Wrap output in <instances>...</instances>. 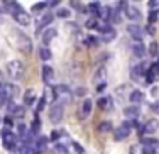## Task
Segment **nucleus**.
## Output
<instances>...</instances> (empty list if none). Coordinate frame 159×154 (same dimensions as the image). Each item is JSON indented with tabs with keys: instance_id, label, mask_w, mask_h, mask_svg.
Returning <instances> with one entry per match:
<instances>
[{
	"instance_id": "nucleus-52",
	"label": "nucleus",
	"mask_w": 159,
	"mask_h": 154,
	"mask_svg": "<svg viewBox=\"0 0 159 154\" xmlns=\"http://www.w3.org/2000/svg\"><path fill=\"white\" fill-rule=\"evenodd\" d=\"M156 65H157V66H159V56H157V61H156Z\"/></svg>"
},
{
	"instance_id": "nucleus-26",
	"label": "nucleus",
	"mask_w": 159,
	"mask_h": 154,
	"mask_svg": "<svg viewBox=\"0 0 159 154\" xmlns=\"http://www.w3.org/2000/svg\"><path fill=\"white\" fill-rule=\"evenodd\" d=\"M39 58L43 59V61H49V59L52 58V54H51V51H49L48 48H41L39 49Z\"/></svg>"
},
{
	"instance_id": "nucleus-11",
	"label": "nucleus",
	"mask_w": 159,
	"mask_h": 154,
	"mask_svg": "<svg viewBox=\"0 0 159 154\" xmlns=\"http://www.w3.org/2000/svg\"><path fill=\"white\" fill-rule=\"evenodd\" d=\"M146 63H141V65H135L134 68H132V73H130V76H132V80H135V81H139V80H142V76H146Z\"/></svg>"
},
{
	"instance_id": "nucleus-28",
	"label": "nucleus",
	"mask_w": 159,
	"mask_h": 154,
	"mask_svg": "<svg viewBox=\"0 0 159 154\" xmlns=\"http://www.w3.org/2000/svg\"><path fill=\"white\" fill-rule=\"evenodd\" d=\"M17 132H19V137L24 139V137H25V134L29 132L27 125H25V124H19V125H17Z\"/></svg>"
},
{
	"instance_id": "nucleus-35",
	"label": "nucleus",
	"mask_w": 159,
	"mask_h": 154,
	"mask_svg": "<svg viewBox=\"0 0 159 154\" xmlns=\"http://www.w3.org/2000/svg\"><path fill=\"white\" fill-rule=\"evenodd\" d=\"M56 16L61 17V19H70L71 12H70V9H59L58 12H56Z\"/></svg>"
},
{
	"instance_id": "nucleus-2",
	"label": "nucleus",
	"mask_w": 159,
	"mask_h": 154,
	"mask_svg": "<svg viewBox=\"0 0 159 154\" xmlns=\"http://www.w3.org/2000/svg\"><path fill=\"white\" fill-rule=\"evenodd\" d=\"M14 32H16V39H14L16 48H17L19 51H22L24 54H29V52L32 51V43H31V39H29L25 34L19 32V31H14Z\"/></svg>"
},
{
	"instance_id": "nucleus-46",
	"label": "nucleus",
	"mask_w": 159,
	"mask_h": 154,
	"mask_svg": "<svg viewBox=\"0 0 159 154\" xmlns=\"http://www.w3.org/2000/svg\"><path fill=\"white\" fill-rule=\"evenodd\" d=\"M49 139H51V141H58V139H59V132H56V130H54V132H51Z\"/></svg>"
},
{
	"instance_id": "nucleus-37",
	"label": "nucleus",
	"mask_w": 159,
	"mask_h": 154,
	"mask_svg": "<svg viewBox=\"0 0 159 154\" xmlns=\"http://www.w3.org/2000/svg\"><path fill=\"white\" fill-rule=\"evenodd\" d=\"M46 7H48V3H46V2H37V3H34L32 10H34V12H39V10H44Z\"/></svg>"
},
{
	"instance_id": "nucleus-20",
	"label": "nucleus",
	"mask_w": 159,
	"mask_h": 154,
	"mask_svg": "<svg viewBox=\"0 0 159 154\" xmlns=\"http://www.w3.org/2000/svg\"><path fill=\"white\" fill-rule=\"evenodd\" d=\"M56 36H58V31H56L54 27H52V29H46V31L43 32V43L44 44H49Z\"/></svg>"
},
{
	"instance_id": "nucleus-49",
	"label": "nucleus",
	"mask_w": 159,
	"mask_h": 154,
	"mask_svg": "<svg viewBox=\"0 0 159 154\" xmlns=\"http://www.w3.org/2000/svg\"><path fill=\"white\" fill-rule=\"evenodd\" d=\"M151 108H152L154 112H157V114H159V102H156V103H154V105H152V107H151Z\"/></svg>"
},
{
	"instance_id": "nucleus-30",
	"label": "nucleus",
	"mask_w": 159,
	"mask_h": 154,
	"mask_svg": "<svg viewBox=\"0 0 159 154\" xmlns=\"http://www.w3.org/2000/svg\"><path fill=\"white\" fill-rule=\"evenodd\" d=\"M141 149H142V154H156V147H154V146L142 144V146H141Z\"/></svg>"
},
{
	"instance_id": "nucleus-21",
	"label": "nucleus",
	"mask_w": 159,
	"mask_h": 154,
	"mask_svg": "<svg viewBox=\"0 0 159 154\" xmlns=\"http://www.w3.org/2000/svg\"><path fill=\"white\" fill-rule=\"evenodd\" d=\"M34 102H36V92L34 90H27L24 95V107H31Z\"/></svg>"
},
{
	"instance_id": "nucleus-7",
	"label": "nucleus",
	"mask_w": 159,
	"mask_h": 154,
	"mask_svg": "<svg viewBox=\"0 0 159 154\" xmlns=\"http://www.w3.org/2000/svg\"><path fill=\"white\" fill-rule=\"evenodd\" d=\"M125 16H127V19H130V20H132V24H137V22L142 19L141 10H139L135 5H127L125 7Z\"/></svg>"
},
{
	"instance_id": "nucleus-24",
	"label": "nucleus",
	"mask_w": 159,
	"mask_h": 154,
	"mask_svg": "<svg viewBox=\"0 0 159 154\" xmlns=\"http://www.w3.org/2000/svg\"><path fill=\"white\" fill-rule=\"evenodd\" d=\"M110 130H113V125L110 120H103V122L98 124V132H110Z\"/></svg>"
},
{
	"instance_id": "nucleus-48",
	"label": "nucleus",
	"mask_w": 159,
	"mask_h": 154,
	"mask_svg": "<svg viewBox=\"0 0 159 154\" xmlns=\"http://www.w3.org/2000/svg\"><path fill=\"white\" fill-rule=\"evenodd\" d=\"M75 93H76V95H85L86 90L85 88H76V92H75Z\"/></svg>"
},
{
	"instance_id": "nucleus-41",
	"label": "nucleus",
	"mask_w": 159,
	"mask_h": 154,
	"mask_svg": "<svg viewBox=\"0 0 159 154\" xmlns=\"http://www.w3.org/2000/svg\"><path fill=\"white\" fill-rule=\"evenodd\" d=\"M86 44H88V46H97L98 39H97V37H93V36H90L88 39H86Z\"/></svg>"
},
{
	"instance_id": "nucleus-34",
	"label": "nucleus",
	"mask_w": 159,
	"mask_h": 154,
	"mask_svg": "<svg viewBox=\"0 0 159 154\" xmlns=\"http://www.w3.org/2000/svg\"><path fill=\"white\" fill-rule=\"evenodd\" d=\"M157 17H159V10H157V9H156V10H151L149 17H147V19H149V25H152L154 22L157 20Z\"/></svg>"
},
{
	"instance_id": "nucleus-51",
	"label": "nucleus",
	"mask_w": 159,
	"mask_h": 154,
	"mask_svg": "<svg viewBox=\"0 0 159 154\" xmlns=\"http://www.w3.org/2000/svg\"><path fill=\"white\" fill-rule=\"evenodd\" d=\"M135 152H137V147H132L130 149V154H135Z\"/></svg>"
},
{
	"instance_id": "nucleus-10",
	"label": "nucleus",
	"mask_w": 159,
	"mask_h": 154,
	"mask_svg": "<svg viewBox=\"0 0 159 154\" xmlns=\"http://www.w3.org/2000/svg\"><path fill=\"white\" fill-rule=\"evenodd\" d=\"M157 129H159V120L157 119H149L142 125L141 132L142 134H154V132H157Z\"/></svg>"
},
{
	"instance_id": "nucleus-16",
	"label": "nucleus",
	"mask_w": 159,
	"mask_h": 154,
	"mask_svg": "<svg viewBox=\"0 0 159 154\" xmlns=\"http://www.w3.org/2000/svg\"><path fill=\"white\" fill-rule=\"evenodd\" d=\"M124 114H125V117L135 120L139 115H141V110H139L137 105H130V107H125V108H124Z\"/></svg>"
},
{
	"instance_id": "nucleus-9",
	"label": "nucleus",
	"mask_w": 159,
	"mask_h": 154,
	"mask_svg": "<svg viewBox=\"0 0 159 154\" xmlns=\"http://www.w3.org/2000/svg\"><path fill=\"white\" fill-rule=\"evenodd\" d=\"M52 19H54V16H52L51 12L44 14V16H41L39 19H37V25H36V34H37V36H39V32L43 31V29L46 27L48 24H51V22H52Z\"/></svg>"
},
{
	"instance_id": "nucleus-12",
	"label": "nucleus",
	"mask_w": 159,
	"mask_h": 154,
	"mask_svg": "<svg viewBox=\"0 0 159 154\" xmlns=\"http://www.w3.org/2000/svg\"><path fill=\"white\" fill-rule=\"evenodd\" d=\"M129 134H130V129L122 124L120 127H117V129L113 130V139H115V141H124V139L129 137Z\"/></svg>"
},
{
	"instance_id": "nucleus-38",
	"label": "nucleus",
	"mask_w": 159,
	"mask_h": 154,
	"mask_svg": "<svg viewBox=\"0 0 159 154\" xmlns=\"http://www.w3.org/2000/svg\"><path fill=\"white\" fill-rule=\"evenodd\" d=\"M157 51H159L157 43H151V44H149V54H151V56H157Z\"/></svg>"
},
{
	"instance_id": "nucleus-33",
	"label": "nucleus",
	"mask_w": 159,
	"mask_h": 154,
	"mask_svg": "<svg viewBox=\"0 0 159 154\" xmlns=\"http://www.w3.org/2000/svg\"><path fill=\"white\" fill-rule=\"evenodd\" d=\"M54 154H68V147L64 144H56L54 146Z\"/></svg>"
},
{
	"instance_id": "nucleus-47",
	"label": "nucleus",
	"mask_w": 159,
	"mask_h": 154,
	"mask_svg": "<svg viewBox=\"0 0 159 154\" xmlns=\"http://www.w3.org/2000/svg\"><path fill=\"white\" fill-rule=\"evenodd\" d=\"M105 86H107V81H105V83L97 85V92H103V90H105Z\"/></svg>"
},
{
	"instance_id": "nucleus-32",
	"label": "nucleus",
	"mask_w": 159,
	"mask_h": 154,
	"mask_svg": "<svg viewBox=\"0 0 159 154\" xmlns=\"http://www.w3.org/2000/svg\"><path fill=\"white\" fill-rule=\"evenodd\" d=\"M103 78H105V68H100V70H98V73L95 75V81H97L98 85H100V83H105V81H102Z\"/></svg>"
},
{
	"instance_id": "nucleus-15",
	"label": "nucleus",
	"mask_w": 159,
	"mask_h": 154,
	"mask_svg": "<svg viewBox=\"0 0 159 154\" xmlns=\"http://www.w3.org/2000/svg\"><path fill=\"white\" fill-rule=\"evenodd\" d=\"M110 16H112V9H110V7L102 5L100 10H98V14H97V19H102V20H105L108 24V22H110Z\"/></svg>"
},
{
	"instance_id": "nucleus-13",
	"label": "nucleus",
	"mask_w": 159,
	"mask_h": 154,
	"mask_svg": "<svg viewBox=\"0 0 159 154\" xmlns=\"http://www.w3.org/2000/svg\"><path fill=\"white\" fill-rule=\"evenodd\" d=\"M52 80H54V70L51 66L44 65L43 66V81L49 86V85H52Z\"/></svg>"
},
{
	"instance_id": "nucleus-6",
	"label": "nucleus",
	"mask_w": 159,
	"mask_h": 154,
	"mask_svg": "<svg viewBox=\"0 0 159 154\" xmlns=\"http://www.w3.org/2000/svg\"><path fill=\"white\" fill-rule=\"evenodd\" d=\"M16 93H17V88L12 83H3L2 88H0V97H2L5 102H10V100L16 97Z\"/></svg>"
},
{
	"instance_id": "nucleus-19",
	"label": "nucleus",
	"mask_w": 159,
	"mask_h": 154,
	"mask_svg": "<svg viewBox=\"0 0 159 154\" xmlns=\"http://www.w3.org/2000/svg\"><path fill=\"white\" fill-rule=\"evenodd\" d=\"M3 5H5V10H9V12H12L14 16L24 10V9L20 7V3H19V2H3Z\"/></svg>"
},
{
	"instance_id": "nucleus-39",
	"label": "nucleus",
	"mask_w": 159,
	"mask_h": 154,
	"mask_svg": "<svg viewBox=\"0 0 159 154\" xmlns=\"http://www.w3.org/2000/svg\"><path fill=\"white\" fill-rule=\"evenodd\" d=\"M44 107H46V100L41 97L39 98V103H37V107H36V114H39V112H43L44 110Z\"/></svg>"
},
{
	"instance_id": "nucleus-17",
	"label": "nucleus",
	"mask_w": 159,
	"mask_h": 154,
	"mask_svg": "<svg viewBox=\"0 0 159 154\" xmlns=\"http://www.w3.org/2000/svg\"><path fill=\"white\" fill-rule=\"evenodd\" d=\"M98 107H100L103 112L112 110V108H113V100H112V97H102V98L98 100Z\"/></svg>"
},
{
	"instance_id": "nucleus-25",
	"label": "nucleus",
	"mask_w": 159,
	"mask_h": 154,
	"mask_svg": "<svg viewBox=\"0 0 159 154\" xmlns=\"http://www.w3.org/2000/svg\"><path fill=\"white\" fill-rule=\"evenodd\" d=\"M117 37V32L113 31V29H110V31H107L105 34H102V39H103V43H112L113 39Z\"/></svg>"
},
{
	"instance_id": "nucleus-23",
	"label": "nucleus",
	"mask_w": 159,
	"mask_h": 154,
	"mask_svg": "<svg viewBox=\"0 0 159 154\" xmlns=\"http://www.w3.org/2000/svg\"><path fill=\"white\" fill-rule=\"evenodd\" d=\"M25 115V107L24 105H16V108L12 110V117L14 119H24Z\"/></svg>"
},
{
	"instance_id": "nucleus-53",
	"label": "nucleus",
	"mask_w": 159,
	"mask_h": 154,
	"mask_svg": "<svg viewBox=\"0 0 159 154\" xmlns=\"http://www.w3.org/2000/svg\"><path fill=\"white\" fill-rule=\"evenodd\" d=\"M2 85H3V83H0V88H2Z\"/></svg>"
},
{
	"instance_id": "nucleus-8",
	"label": "nucleus",
	"mask_w": 159,
	"mask_h": 154,
	"mask_svg": "<svg viewBox=\"0 0 159 154\" xmlns=\"http://www.w3.org/2000/svg\"><path fill=\"white\" fill-rule=\"evenodd\" d=\"M127 32H129L132 37H134L137 43H141L142 37H144V29H142L139 24H129V25H127Z\"/></svg>"
},
{
	"instance_id": "nucleus-27",
	"label": "nucleus",
	"mask_w": 159,
	"mask_h": 154,
	"mask_svg": "<svg viewBox=\"0 0 159 154\" xmlns=\"http://www.w3.org/2000/svg\"><path fill=\"white\" fill-rule=\"evenodd\" d=\"M81 112H83V117H86L88 114H92V100H90V98H86L85 102H83Z\"/></svg>"
},
{
	"instance_id": "nucleus-22",
	"label": "nucleus",
	"mask_w": 159,
	"mask_h": 154,
	"mask_svg": "<svg viewBox=\"0 0 159 154\" xmlns=\"http://www.w3.org/2000/svg\"><path fill=\"white\" fill-rule=\"evenodd\" d=\"M132 52H134V56H137V58H142V56L146 54V46H144L142 43H135L134 46H132Z\"/></svg>"
},
{
	"instance_id": "nucleus-50",
	"label": "nucleus",
	"mask_w": 159,
	"mask_h": 154,
	"mask_svg": "<svg viewBox=\"0 0 159 154\" xmlns=\"http://www.w3.org/2000/svg\"><path fill=\"white\" fill-rule=\"evenodd\" d=\"M48 5H49V7H58V5H59V2H58V0H54V2H49Z\"/></svg>"
},
{
	"instance_id": "nucleus-36",
	"label": "nucleus",
	"mask_w": 159,
	"mask_h": 154,
	"mask_svg": "<svg viewBox=\"0 0 159 154\" xmlns=\"http://www.w3.org/2000/svg\"><path fill=\"white\" fill-rule=\"evenodd\" d=\"M86 27H88V29H97L98 27V19L97 17L88 19V20H86Z\"/></svg>"
},
{
	"instance_id": "nucleus-14",
	"label": "nucleus",
	"mask_w": 159,
	"mask_h": 154,
	"mask_svg": "<svg viewBox=\"0 0 159 154\" xmlns=\"http://www.w3.org/2000/svg\"><path fill=\"white\" fill-rule=\"evenodd\" d=\"M14 19H16V22L19 25H29L31 24V16H29L25 10H22V12H19L14 16Z\"/></svg>"
},
{
	"instance_id": "nucleus-5",
	"label": "nucleus",
	"mask_w": 159,
	"mask_h": 154,
	"mask_svg": "<svg viewBox=\"0 0 159 154\" xmlns=\"http://www.w3.org/2000/svg\"><path fill=\"white\" fill-rule=\"evenodd\" d=\"M63 114H64L63 103H52L51 110H49V120H51L52 124H59L63 120Z\"/></svg>"
},
{
	"instance_id": "nucleus-44",
	"label": "nucleus",
	"mask_w": 159,
	"mask_h": 154,
	"mask_svg": "<svg viewBox=\"0 0 159 154\" xmlns=\"http://www.w3.org/2000/svg\"><path fill=\"white\" fill-rule=\"evenodd\" d=\"M147 5H149L152 10H156V7L159 5V0H149V2H147Z\"/></svg>"
},
{
	"instance_id": "nucleus-29",
	"label": "nucleus",
	"mask_w": 159,
	"mask_h": 154,
	"mask_svg": "<svg viewBox=\"0 0 159 154\" xmlns=\"http://www.w3.org/2000/svg\"><path fill=\"white\" fill-rule=\"evenodd\" d=\"M100 7H102V5H100V2H92V3H88V10L95 14V17H97L98 10H100Z\"/></svg>"
},
{
	"instance_id": "nucleus-43",
	"label": "nucleus",
	"mask_w": 159,
	"mask_h": 154,
	"mask_svg": "<svg viewBox=\"0 0 159 154\" xmlns=\"http://www.w3.org/2000/svg\"><path fill=\"white\" fill-rule=\"evenodd\" d=\"M146 32H147L149 36H154V34H156V27H154V25H147V27H146Z\"/></svg>"
},
{
	"instance_id": "nucleus-31",
	"label": "nucleus",
	"mask_w": 159,
	"mask_h": 154,
	"mask_svg": "<svg viewBox=\"0 0 159 154\" xmlns=\"http://www.w3.org/2000/svg\"><path fill=\"white\" fill-rule=\"evenodd\" d=\"M39 129H41V119L39 117H37V115H36V117H34V122H32V132L34 134H37V132H39Z\"/></svg>"
},
{
	"instance_id": "nucleus-42",
	"label": "nucleus",
	"mask_w": 159,
	"mask_h": 154,
	"mask_svg": "<svg viewBox=\"0 0 159 154\" xmlns=\"http://www.w3.org/2000/svg\"><path fill=\"white\" fill-rule=\"evenodd\" d=\"M73 147H75V151H76L78 154H85V149H83L78 142H73Z\"/></svg>"
},
{
	"instance_id": "nucleus-18",
	"label": "nucleus",
	"mask_w": 159,
	"mask_h": 154,
	"mask_svg": "<svg viewBox=\"0 0 159 154\" xmlns=\"http://www.w3.org/2000/svg\"><path fill=\"white\" fill-rule=\"evenodd\" d=\"M129 100L132 102V105H137L144 100V93L141 92V90H132L130 95H129Z\"/></svg>"
},
{
	"instance_id": "nucleus-4",
	"label": "nucleus",
	"mask_w": 159,
	"mask_h": 154,
	"mask_svg": "<svg viewBox=\"0 0 159 154\" xmlns=\"http://www.w3.org/2000/svg\"><path fill=\"white\" fill-rule=\"evenodd\" d=\"M52 92H54L56 100H61V102H71V98H73V93L70 92V88L66 85L52 86Z\"/></svg>"
},
{
	"instance_id": "nucleus-40",
	"label": "nucleus",
	"mask_w": 159,
	"mask_h": 154,
	"mask_svg": "<svg viewBox=\"0 0 159 154\" xmlns=\"http://www.w3.org/2000/svg\"><path fill=\"white\" fill-rule=\"evenodd\" d=\"M3 122H5L7 129H9V130H12V127H14V117H10V115H7V117L3 119Z\"/></svg>"
},
{
	"instance_id": "nucleus-1",
	"label": "nucleus",
	"mask_w": 159,
	"mask_h": 154,
	"mask_svg": "<svg viewBox=\"0 0 159 154\" xmlns=\"http://www.w3.org/2000/svg\"><path fill=\"white\" fill-rule=\"evenodd\" d=\"M5 70H7V75H9L12 80H20V78L24 76V71H25L22 61H17V59H12V61L7 63Z\"/></svg>"
},
{
	"instance_id": "nucleus-3",
	"label": "nucleus",
	"mask_w": 159,
	"mask_h": 154,
	"mask_svg": "<svg viewBox=\"0 0 159 154\" xmlns=\"http://www.w3.org/2000/svg\"><path fill=\"white\" fill-rule=\"evenodd\" d=\"M0 136H2V141H3V147L9 149V151H16L17 142H19V137L12 132V130L3 129L2 132H0Z\"/></svg>"
},
{
	"instance_id": "nucleus-45",
	"label": "nucleus",
	"mask_w": 159,
	"mask_h": 154,
	"mask_svg": "<svg viewBox=\"0 0 159 154\" xmlns=\"http://www.w3.org/2000/svg\"><path fill=\"white\" fill-rule=\"evenodd\" d=\"M71 7L76 9V10H86L85 7H81V3H80V2H71Z\"/></svg>"
}]
</instances>
